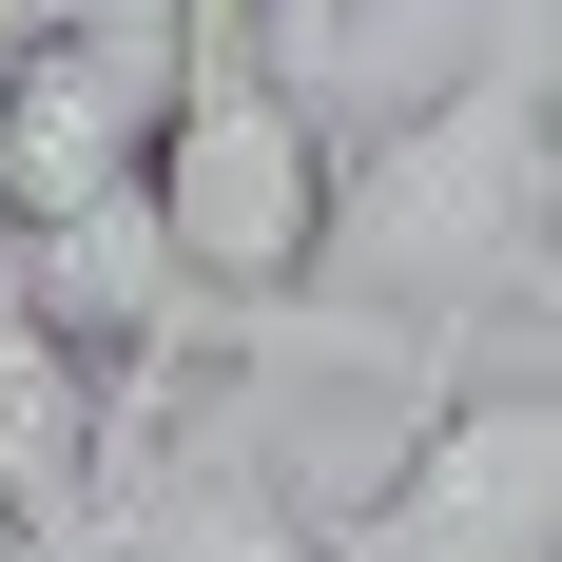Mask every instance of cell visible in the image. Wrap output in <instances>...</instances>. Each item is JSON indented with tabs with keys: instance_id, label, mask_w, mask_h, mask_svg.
<instances>
[{
	"instance_id": "obj_1",
	"label": "cell",
	"mask_w": 562,
	"mask_h": 562,
	"mask_svg": "<svg viewBox=\"0 0 562 562\" xmlns=\"http://www.w3.org/2000/svg\"><path fill=\"white\" fill-rule=\"evenodd\" d=\"M524 330H562V20L543 0L485 58H447L407 116H349V214H330V291H311V349L407 369V407Z\"/></svg>"
},
{
	"instance_id": "obj_2",
	"label": "cell",
	"mask_w": 562,
	"mask_h": 562,
	"mask_svg": "<svg viewBox=\"0 0 562 562\" xmlns=\"http://www.w3.org/2000/svg\"><path fill=\"white\" fill-rule=\"evenodd\" d=\"M349 214V116L291 78L272 20H175V136H156V272L214 349H311Z\"/></svg>"
},
{
	"instance_id": "obj_3",
	"label": "cell",
	"mask_w": 562,
	"mask_h": 562,
	"mask_svg": "<svg viewBox=\"0 0 562 562\" xmlns=\"http://www.w3.org/2000/svg\"><path fill=\"white\" fill-rule=\"evenodd\" d=\"M330 562H562V369L427 389L389 485L330 524Z\"/></svg>"
},
{
	"instance_id": "obj_4",
	"label": "cell",
	"mask_w": 562,
	"mask_h": 562,
	"mask_svg": "<svg viewBox=\"0 0 562 562\" xmlns=\"http://www.w3.org/2000/svg\"><path fill=\"white\" fill-rule=\"evenodd\" d=\"M98 562H330V524L272 485V427L194 369V389H136V407H116Z\"/></svg>"
},
{
	"instance_id": "obj_5",
	"label": "cell",
	"mask_w": 562,
	"mask_h": 562,
	"mask_svg": "<svg viewBox=\"0 0 562 562\" xmlns=\"http://www.w3.org/2000/svg\"><path fill=\"white\" fill-rule=\"evenodd\" d=\"M98 505H116V369L58 330L40 252L0 233V543L20 562H98Z\"/></svg>"
},
{
	"instance_id": "obj_6",
	"label": "cell",
	"mask_w": 562,
	"mask_h": 562,
	"mask_svg": "<svg viewBox=\"0 0 562 562\" xmlns=\"http://www.w3.org/2000/svg\"><path fill=\"white\" fill-rule=\"evenodd\" d=\"M58 20H78V0H0V78H20V58H40Z\"/></svg>"
},
{
	"instance_id": "obj_7",
	"label": "cell",
	"mask_w": 562,
	"mask_h": 562,
	"mask_svg": "<svg viewBox=\"0 0 562 562\" xmlns=\"http://www.w3.org/2000/svg\"><path fill=\"white\" fill-rule=\"evenodd\" d=\"M349 20H369V0H272V40L311 58V40H349Z\"/></svg>"
},
{
	"instance_id": "obj_8",
	"label": "cell",
	"mask_w": 562,
	"mask_h": 562,
	"mask_svg": "<svg viewBox=\"0 0 562 562\" xmlns=\"http://www.w3.org/2000/svg\"><path fill=\"white\" fill-rule=\"evenodd\" d=\"M543 20H562V0H543Z\"/></svg>"
}]
</instances>
